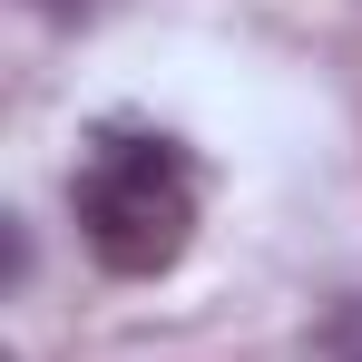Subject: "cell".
<instances>
[{"label":"cell","instance_id":"cell-1","mask_svg":"<svg viewBox=\"0 0 362 362\" xmlns=\"http://www.w3.org/2000/svg\"><path fill=\"white\" fill-rule=\"evenodd\" d=\"M78 235L108 274H167L186 245H196V186L167 147H108L88 177H78Z\"/></svg>","mask_w":362,"mask_h":362},{"label":"cell","instance_id":"cell-2","mask_svg":"<svg viewBox=\"0 0 362 362\" xmlns=\"http://www.w3.org/2000/svg\"><path fill=\"white\" fill-rule=\"evenodd\" d=\"M30 10H49V20H88L98 0H30Z\"/></svg>","mask_w":362,"mask_h":362}]
</instances>
